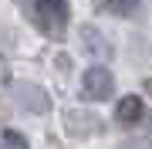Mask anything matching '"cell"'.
<instances>
[{
	"instance_id": "obj_7",
	"label": "cell",
	"mask_w": 152,
	"mask_h": 149,
	"mask_svg": "<svg viewBox=\"0 0 152 149\" xmlns=\"http://www.w3.org/2000/svg\"><path fill=\"white\" fill-rule=\"evenodd\" d=\"M105 10H112L118 17H132L139 10V0H105Z\"/></svg>"
},
{
	"instance_id": "obj_14",
	"label": "cell",
	"mask_w": 152,
	"mask_h": 149,
	"mask_svg": "<svg viewBox=\"0 0 152 149\" xmlns=\"http://www.w3.org/2000/svg\"><path fill=\"white\" fill-rule=\"evenodd\" d=\"M149 126H152V122H149Z\"/></svg>"
},
{
	"instance_id": "obj_1",
	"label": "cell",
	"mask_w": 152,
	"mask_h": 149,
	"mask_svg": "<svg viewBox=\"0 0 152 149\" xmlns=\"http://www.w3.org/2000/svg\"><path fill=\"white\" fill-rule=\"evenodd\" d=\"M31 14H34V24L51 37H61L71 21L68 0H31Z\"/></svg>"
},
{
	"instance_id": "obj_6",
	"label": "cell",
	"mask_w": 152,
	"mask_h": 149,
	"mask_svg": "<svg viewBox=\"0 0 152 149\" xmlns=\"http://www.w3.org/2000/svg\"><path fill=\"white\" fill-rule=\"evenodd\" d=\"M81 37H85V44H88V51H91V54H102V58H108V54H112L108 41H105L95 27H81Z\"/></svg>"
},
{
	"instance_id": "obj_11",
	"label": "cell",
	"mask_w": 152,
	"mask_h": 149,
	"mask_svg": "<svg viewBox=\"0 0 152 149\" xmlns=\"http://www.w3.org/2000/svg\"><path fill=\"white\" fill-rule=\"evenodd\" d=\"M145 92H149V95H152V78H149V81H145Z\"/></svg>"
},
{
	"instance_id": "obj_8",
	"label": "cell",
	"mask_w": 152,
	"mask_h": 149,
	"mask_svg": "<svg viewBox=\"0 0 152 149\" xmlns=\"http://www.w3.org/2000/svg\"><path fill=\"white\" fill-rule=\"evenodd\" d=\"M4 139H7L10 146H17V149H27V139H24L20 132H14V129H7V132H4Z\"/></svg>"
},
{
	"instance_id": "obj_9",
	"label": "cell",
	"mask_w": 152,
	"mask_h": 149,
	"mask_svg": "<svg viewBox=\"0 0 152 149\" xmlns=\"http://www.w3.org/2000/svg\"><path fill=\"white\" fill-rule=\"evenodd\" d=\"M118 149H152V142H145V139H132V142H122Z\"/></svg>"
},
{
	"instance_id": "obj_5",
	"label": "cell",
	"mask_w": 152,
	"mask_h": 149,
	"mask_svg": "<svg viewBox=\"0 0 152 149\" xmlns=\"http://www.w3.org/2000/svg\"><path fill=\"white\" fill-rule=\"evenodd\" d=\"M142 115H145V105H142L139 95H125V98L115 105V119H118L122 126H135V122H142Z\"/></svg>"
},
{
	"instance_id": "obj_10",
	"label": "cell",
	"mask_w": 152,
	"mask_h": 149,
	"mask_svg": "<svg viewBox=\"0 0 152 149\" xmlns=\"http://www.w3.org/2000/svg\"><path fill=\"white\" fill-rule=\"evenodd\" d=\"M7 81V65H0V85Z\"/></svg>"
},
{
	"instance_id": "obj_13",
	"label": "cell",
	"mask_w": 152,
	"mask_h": 149,
	"mask_svg": "<svg viewBox=\"0 0 152 149\" xmlns=\"http://www.w3.org/2000/svg\"><path fill=\"white\" fill-rule=\"evenodd\" d=\"M0 149H7V146H0Z\"/></svg>"
},
{
	"instance_id": "obj_2",
	"label": "cell",
	"mask_w": 152,
	"mask_h": 149,
	"mask_svg": "<svg viewBox=\"0 0 152 149\" xmlns=\"http://www.w3.org/2000/svg\"><path fill=\"white\" fill-rule=\"evenodd\" d=\"M81 92H85V98H91V102L112 98V92H115V75H112L105 65H91V68L81 75Z\"/></svg>"
},
{
	"instance_id": "obj_4",
	"label": "cell",
	"mask_w": 152,
	"mask_h": 149,
	"mask_svg": "<svg viewBox=\"0 0 152 149\" xmlns=\"http://www.w3.org/2000/svg\"><path fill=\"white\" fill-rule=\"evenodd\" d=\"M14 98L20 102V109L34 112V115H41V112H48V95H44V88H37V85H14Z\"/></svg>"
},
{
	"instance_id": "obj_3",
	"label": "cell",
	"mask_w": 152,
	"mask_h": 149,
	"mask_svg": "<svg viewBox=\"0 0 152 149\" xmlns=\"http://www.w3.org/2000/svg\"><path fill=\"white\" fill-rule=\"evenodd\" d=\"M64 129H68V136H75V139H88V136H95V132H102V119L95 115V112H88V109H71L68 115H64Z\"/></svg>"
},
{
	"instance_id": "obj_12",
	"label": "cell",
	"mask_w": 152,
	"mask_h": 149,
	"mask_svg": "<svg viewBox=\"0 0 152 149\" xmlns=\"http://www.w3.org/2000/svg\"><path fill=\"white\" fill-rule=\"evenodd\" d=\"M0 122H4V105H0Z\"/></svg>"
}]
</instances>
